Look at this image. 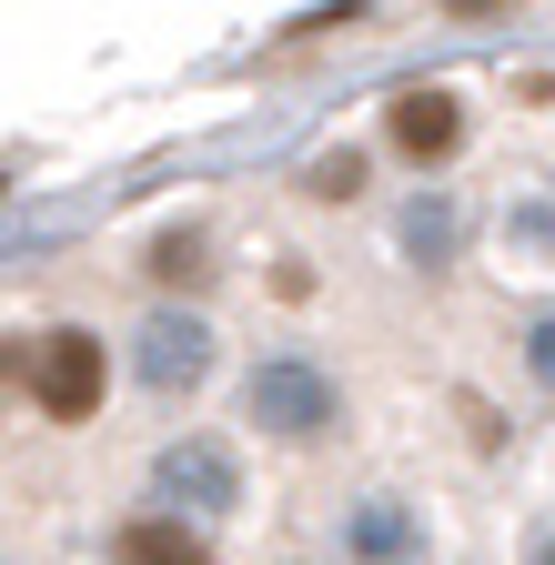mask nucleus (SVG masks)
<instances>
[{"label": "nucleus", "instance_id": "obj_1", "mask_svg": "<svg viewBox=\"0 0 555 565\" xmlns=\"http://www.w3.org/2000/svg\"><path fill=\"white\" fill-rule=\"evenodd\" d=\"M243 414L263 424L273 445H323L343 424V384L313 364V353H263V364L243 374Z\"/></svg>", "mask_w": 555, "mask_h": 565}, {"label": "nucleus", "instance_id": "obj_2", "mask_svg": "<svg viewBox=\"0 0 555 565\" xmlns=\"http://www.w3.org/2000/svg\"><path fill=\"white\" fill-rule=\"evenodd\" d=\"M102 384H111V364H102V333H82V323L41 333V353H31V404H41L51 424H82V414H102Z\"/></svg>", "mask_w": 555, "mask_h": 565}, {"label": "nucleus", "instance_id": "obj_3", "mask_svg": "<svg viewBox=\"0 0 555 565\" xmlns=\"http://www.w3.org/2000/svg\"><path fill=\"white\" fill-rule=\"evenodd\" d=\"M152 494L172 515H233L243 505V465H233L223 435H182V445L152 455Z\"/></svg>", "mask_w": 555, "mask_h": 565}, {"label": "nucleus", "instance_id": "obj_4", "mask_svg": "<svg viewBox=\"0 0 555 565\" xmlns=\"http://www.w3.org/2000/svg\"><path fill=\"white\" fill-rule=\"evenodd\" d=\"M131 374H142L152 394H192L202 374H213V333H202L192 313H152L142 333H131Z\"/></svg>", "mask_w": 555, "mask_h": 565}, {"label": "nucleus", "instance_id": "obj_5", "mask_svg": "<svg viewBox=\"0 0 555 565\" xmlns=\"http://www.w3.org/2000/svg\"><path fill=\"white\" fill-rule=\"evenodd\" d=\"M343 565H425V505H404V494L343 505Z\"/></svg>", "mask_w": 555, "mask_h": 565}, {"label": "nucleus", "instance_id": "obj_6", "mask_svg": "<svg viewBox=\"0 0 555 565\" xmlns=\"http://www.w3.org/2000/svg\"><path fill=\"white\" fill-rule=\"evenodd\" d=\"M455 141H465L455 92H394V152H404V162H445Z\"/></svg>", "mask_w": 555, "mask_h": 565}, {"label": "nucleus", "instance_id": "obj_7", "mask_svg": "<svg viewBox=\"0 0 555 565\" xmlns=\"http://www.w3.org/2000/svg\"><path fill=\"white\" fill-rule=\"evenodd\" d=\"M394 243L425 263V273H445V263L465 253V212H455L445 192H414V202H404V223H394Z\"/></svg>", "mask_w": 555, "mask_h": 565}, {"label": "nucleus", "instance_id": "obj_8", "mask_svg": "<svg viewBox=\"0 0 555 565\" xmlns=\"http://www.w3.org/2000/svg\"><path fill=\"white\" fill-rule=\"evenodd\" d=\"M111 555H121V565H213V545H202L182 515H131Z\"/></svg>", "mask_w": 555, "mask_h": 565}, {"label": "nucleus", "instance_id": "obj_9", "mask_svg": "<svg viewBox=\"0 0 555 565\" xmlns=\"http://www.w3.org/2000/svg\"><path fill=\"white\" fill-rule=\"evenodd\" d=\"M303 192H313V202H354V192H364V152H323V162L303 172Z\"/></svg>", "mask_w": 555, "mask_h": 565}, {"label": "nucleus", "instance_id": "obj_10", "mask_svg": "<svg viewBox=\"0 0 555 565\" xmlns=\"http://www.w3.org/2000/svg\"><path fill=\"white\" fill-rule=\"evenodd\" d=\"M213 263H202V233H162L152 243V282H202Z\"/></svg>", "mask_w": 555, "mask_h": 565}, {"label": "nucleus", "instance_id": "obj_11", "mask_svg": "<svg viewBox=\"0 0 555 565\" xmlns=\"http://www.w3.org/2000/svg\"><path fill=\"white\" fill-rule=\"evenodd\" d=\"M525 374L555 394V313H535V323H525Z\"/></svg>", "mask_w": 555, "mask_h": 565}, {"label": "nucleus", "instance_id": "obj_12", "mask_svg": "<svg viewBox=\"0 0 555 565\" xmlns=\"http://www.w3.org/2000/svg\"><path fill=\"white\" fill-rule=\"evenodd\" d=\"M515 243H525V253H545V263H555V212H515Z\"/></svg>", "mask_w": 555, "mask_h": 565}, {"label": "nucleus", "instance_id": "obj_13", "mask_svg": "<svg viewBox=\"0 0 555 565\" xmlns=\"http://www.w3.org/2000/svg\"><path fill=\"white\" fill-rule=\"evenodd\" d=\"M525 565H555V525H535V545H525Z\"/></svg>", "mask_w": 555, "mask_h": 565}]
</instances>
